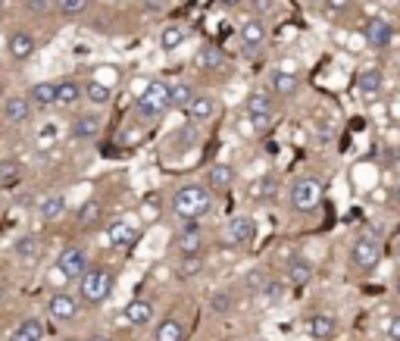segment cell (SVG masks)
I'll use <instances>...</instances> for the list:
<instances>
[{"label":"cell","mask_w":400,"mask_h":341,"mask_svg":"<svg viewBox=\"0 0 400 341\" xmlns=\"http://www.w3.org/2000/svg\"><path fill=\"white\" fill-rule=\"evenodd\" d=\"M213 210V194L204 185H182L176 194H172V213H176L182 223H197L200 216Z\"/></svg>","instance_id":"6da1fadb"},{"label":"cell","mask_w":400,"mask_h":341,"mask_svg":"<svg viewBox=\"0 0 400 341\" xmlns=\"http://www.w3.org/2000/svg\"><path fill=\"white\" fill-rule=\"evenodd\" d=\"M116 276L107 267H88V273L78 279V298L88 304V307H101L103 300L113 294Z\"/></svg>","instance_id":"7a4b0ae2"},{"label":"cell","mask_w":400,"mask_h":341,"mask_svg":"<svg viewBox=\"0 0 400 341\" xmlns=\"http://www.w3.org/2000/svg\"><path fill=\"white\" fill-rule=\"evenodd\" d=\"M166 110H169V85L163 79H154V82H147V88L135 101V116L144 119V123H156Z\"/></svg>","instance_id":"3957f363"},{"label":"cell","mask_w":400,"mask_h":341,"mask_svg":"<svg viewBox=\"0 0 400 341\" xmlns=\"http://www.w3.org/2000/svg\"><path fill=\"white\" fill-rule=\"evenodd\" d=\"M322 198H326V188H322V182H319V178H313V176L294 178L291 192H288V204H291L294 213H313V210H319Z\"/></svg>","instance_id":"277c9868"},{"label":"cell","mask_w":400,"mask_h":341,"mask_svg":"<svg viewBox=\"0 0 400 341\" xmlns=\"http://www.w3.org/2000/svg\"><path fill=\"white\" fill-rule=\"evenodd\" d=\"M54 273L63 276V282H78L85 273H88V251L78 245L66 247V251L56 257V269Z\"/></svg>","instance_id":"5b68a950"},{"label":"cell","mask_w":400,"mask_h":341,"mask_svg":"<svg viewBox=\"0 0 400 341\" xmlns=\"http://www.w3.org/2000/svg\"><path fill=\"white\" fill-rule=\"evenodd\" d=\"M350 263L357 269H375L381 263V241L375 235H359L350 245Z\"/></svg>","instance_id":"8992f818"},{"label":"cell","mask_w":400,"mask_h":341,"mask_svg":"<svg viewBox=\"0 0 400 341\" xmlns=\"http://www.w3.org/2000/svg\"><path fill=\"white\" fill-rule=\"evenodd\" d=\"M238 41H241L244 56H257L260 48L266 44V25H263V19L247 16V19L241 22V28H238Z\"/></svg>","instance_id":"52a82bcc"},{"label":"cell","mask_w":400,"mask_h":341,"mask_svg":"<svg viewBox=\"0 0 400 341\" xmlns=\"http://www.w3.org/2000/svg\"><path fill=\"white\" fill-rule=\"evenodd\" d=\"M204 241H207V235H204L200 225H197V223H182V225H178V232H176V238H172V247H176L182 257H188V254L204 251Z\"/></svg>","instance_id":"ba28073f"},{"label":"cell","mask_w":400,"mask_h":341,"mask_svg":"<svg viewBox=\"0 0 400 341\" xmlns=\"http://www.w3.org/2000/svg\"><path fill=\"white\" fill-rule=\"evenodd\" d=\"M253 238H257V219L253 216L229 219V225H225V241L231 247H247V245H253Z\"/></svg>","instance_id":"9c48e42d"},{"label":"cell","mask_w":400,"mask_h":341,"mask_svg":"<svg viewBox=\"0 0 400 341\" xmlns=\"http://www.w3.org/2000/svg\"><path fill=\"white\" fill-rule=\"evenodd\" d=\"M107 238L116 251H131L138 245V238H141V229L131 219H116V223H109Z\"/></svg>","instance_id":"30bf717a"},{"label":"cell","mask_w":400,"mask_h":341,"mask_svg":"<svg viewBox=\"0 0 400 341\" xmlns=\"http://www.w3.org/2000/svg\"><path fill=\"white\" fill-rule=\"evenodd\" d=\"M32 113H34V107L25 94L3 97V103H0V116H3V123H10V125H25L28 119H32Z\"/></svg>","instance_id":"8fae6325"},{"label":"cell","mask_w":400,"mask_h":341,"mask_svg":"<svg viewBox=\"0 0 400 341\" xmlns=\"http://www.w3.org/2000/svg\"><path fill=\"white\" fill-rule=\"evenodd\" d=\"M48 313H50V320H56V322L75 320V316H78V298L69 291H54L48 298Z\"/></svg>","instance_id":"7c38bea8"},{"label":"cell","mask_w":400,"mask_h":341,"mask_svg":"<svg viewBox=\"0 0 400 341\" xmlns=\"http://www.w3.org/2000/svg\"><path fill=\"white\" fill-rule=\"evenodd\" d=\"M363 38H366V44L369 48H375V50H385L388 44L394 41V28H391V22L388 19H366L363 22Z\"/></svg>","instance_id":"4fadbf2b"},{"label":"cell","mask_w":400,"mask_h":341,"mask_svg":"<svg viewBox=\"0 0 400 341\" xmlns=\"http://www.w3.org/2000/svg\"><path fill=\"white\" fill-rule=\"evenodd\" d=\"M185 116H188L191 125L210 123V119L216 116V101H213L210 94H194V97H191V103L185 107Z\"/></svg>","instance_id":"5bb4252c"},{"label":"cell","mask_w":400,"mask_h":341,"mask_svg":"<svg viewBox=\"0 0 400 341\" xmlns=\"http://www.w3.org/2000/svg\"><path fill=\"white\" fill-rule=\"evenodd\" d=\"M123 320L129 322V326H135V329L150 326V322H154V304H150L147 298L129 300V304H125V310H123Z\"/></svg>","instance_id":"9a60e30c"},{"label":"cell","mask_w":400,"mask_h":341,"mask_svg":"<svg viewBox=\"0 0 400 341\" xmlns=\"http://www.w3.org/2000/svg\"><path fill=\"white\" fill-rule=\"evenodd\" d=\"M34 50H38V41H34V34H28V32H13V34H10V41H7L10 60L25 63V60H32Z\"/></svg>","instance_id":"2e32d148"},{"label":"cell","mask_w":400,"mask_h":341,"mask_svg":"<svg viewBox=\"0 0 400 341\" xmlns=\"http://www.w3.org/2000/svg\"><path fill=\"white\" fill-rule=\"evenodd\" d=\"M231 185H235V169L229 163H216L207 172V188H210V194H229Z\"/></svg>","instance_id":"e0dca14e"},{"label":"cell","mask_w":400,"mask_h":341,"mask_svg":"<svg viewBox=\"0 0 400 341\" xmlns=\"http://www.w3.org/2000/svg\"><path fill=\"white\" fill-rule=\"evenodd\" d=\"M381 88H385L381 69H363V72L357 75V91L363 94V101H375V97L381 94Z\"/></svg>","instance_id":"ac0fdd59"},{"label":"cell","mask_w":400,"mask_h":341,"mask_svg":"<svg viewBox=\"0 0 400 341\" xmlns=\"http://www.w3.org/2000/svg\"><path fill=\"white\" fill-rule=\"evenodd\" d=\"M101 116H94V113H82V116H75L72 125H69V135L75 138V141H91V138L101 135Z\"/></svg>","instance_id":"d6986e66"},{"label":"cell","mask_w":400,"mask_h":341,"mask_svg":"<svg viewBox=\"0 0 400 341\" xmlns=\"http://www.w3.org/2000/svg\"><path fill=\"white\" fill-rule=\"evenodd\" d=\"M225 63H229V60H225L222 48H213V44L200 48V50H197V56H194V66L200 69V72H216V69H222Z\"/></svg>","instance_id":"ffe728a7"},{"label":"cell","mask_w":400,"mask_h":341,"mask_svg":"<svg viewBox=\"0 0 400 341\" xmlns=\"http://www.w3.org/2000/svg\"><path fill=\"white\" fill-rule=\"evenodd\" d=\"M310 335L316 341H332L338 335V320L332 313H316L310 316Z\"/></svg>","instance_id":"44dd1931"},{"label":"cell","mask_w":400,"mask_h":341,"mask_svg":"<svg viewBox=\"0 0 400 341\" xmlns=\"http://www.w3.org/2000/svg\"><path fill=\"white\" fill-rule=\"evenodd\" d=\"M109 97H113V88L97 82V79H88V82L82 85V101H88L91 107H107Z\"/></svg>","instance_id":"7402d4cb"},{"label":"cell","mask_w":400,"mask_h":341,"mask_svg":"<svg viewBox=\"0 0 400 341\" xmlns=\"http://www.w3.org/2000/svg\"><path fill=\"white\" fill-rule=\"evenodd\" d=\"M66 213V198L63 194H48V198L38 200V219L41 223H54Z\"/></svg>","instance_id":"603a6c76"},{"label":"cell","mask_w":400,"mask_h":341,"mask_svg":"<svg viewBox=\"0 0 400 341\" xmlns=\"http://www.w3.org/2000/svg\"><path fill=\"white\" fill-rule=\"evenodd\" d=\"M272 91H275L278 97H294L300 91V79L294 72H285V69H278V72H272L269 79Z\"/></svg>","instance_id":"cb8c5ba5"},{"label":"cell","mask_w":400,"mask_h":341,"mask_svg":"<svg viewBox=\"0 0 400 341\" xmlns=\"http://www.w3.org/2000/svg\"><path fill=\"white\" fill-rule=\"evenodd\" d=\"M28 101H32V107H56V82H38L28 88Z\"/></svg>","instance_id":"d4e9b609"},{"label":"cell","mask_w":400,"mask_h":341,"mask_svg":"<svg viewBox=\"0 0 400 341\" xmlns=\"http://www.w3.org/2000/svg\"><path fill=\"white\" fill-rule=\"evenodd\" d=\"M41 338H44V322L38 320V316L22 320L19 326L13 329V335H10V341H41Z\"/></svg>","instance_id":"484cf974"},{"label":"cell","mask_w":400,"mask_h":341,"mask_svg":"<svg viewBox=\"0 0 400 341\" xmlns=\"http://www.w3.org/2000/svg\"><path fill=\"white\" fill-rule=\"evenodd\" d=\"M13 254L22 263H34V260L41 257V241L34 238V235H19V238L13 241Z\"/></svg>","instance_id":"4316f807"},{"label":"cell","mask_w":400,"mask_h":341,"mask_svg":"<svg viewBox=\"0 0 400 341\" xmlns=\"http://www.w3.org/2000/svg\"><path fill=\"white\" fill-rule=\"evenodd\" d=\"M185 41H188V28H185V25H178V22H172V25H166L163 32H160V48H163L166 54L178 50Z\"/></svg>","instance_id":"83f0119b"},{"label":"cell","mask_w":400,"mask_h":341,"mask_svg":"<svg viewBox=\"0 0 400 341\" xmlns=\"http://www.w3.org/2000/svg\"><path fill=\"white\" fill-rule=\"evenodd\" d=\"M78 101H82V85L75 82V79L56 82V107H75Z\"/></svg>","instance_id":"f1b7e54d"},{"label":"cell","mask_w":400,"mask_h":341,"mask_svg":"<svg viewBox=\"0 0 400 341\" xmlns=\"http://www.w3.org/2000/svg\"><path fill=\"white\" fill-rule=\"evenodd\" d=\"M275 192H278L275 176H260L257 182H251V188H247V194H251L253 200H263V204L275 198Z\"/></svg>","instance_id":"f546056e"},{"label":"cell","mask_w":400,"mask_h":341,"mask_svg":"<svg viewBox=\"0 0 400 341\" xmlns=\"http://www.w3.org/2000/svg\"><path fill=\"white\" fill-rule=\"evenodd\" d=\"M204 269H207L204 257H200V254H188V257L178 260L176 273H178V279H197V276L204 273Z\"/></svg>","instance_id":"4dcf8cb0"},{"label":"cell","mask_w":400,"mask_h":341,"mask_svg":"<svg viewBox=\"0 0 400 341\" xmlns=\"http://www.w3.org/2000/svg\"><path fill=\"white\" fill-rule=\"evenodd\" d=\"M154 341H185V326L176 320V316H169V320H163L160 326H156Z\"/></svg>","instance_id":"1f68e13d"},{"label":"cell","mask_w":400,"mask_h":341,"mask_svg":"<svg viewBox=\"0 0 400 341\" xmlns=\"http://www.w3.org/2000/svg\"><path fill=\"white\" fill-rule=\"evenodd\" d=\"M288 279H291L294 285H306V282L313 279V263L304 257H291V263H288Z\"/></svg>","instance_id":"d6a6232c"},{"label":"cell","mask_w":400,"mask_h":341,"mask_svg":"<svg viewBox=\"0 0 400 341\" xmlns=\"http://www.w3.org/2000/svg\"><path fill=\"white\" fill-rule=\"evenodd\" d=\"M197 91L191 88L188 82H176V85H169V110L176 107V110H185L191 103V97H194Z\"/></svg>","instance_id":"836d02e7"},{"label":"cell","mask_w":400,"mask_h":341,"mask_svg":"<svg viewBox=\"0 0 400 341\" xmlns=\"http://www.w3.org/2000/svg\"><path fill=\"white\" fill-rule=\"evenodd\" d=\"M101 216H103V204L97 198H88L78 207V225H94L101 223Z\"/></svg>","instance_id":"e575fe53"},{"label":"cell","mask_w":400,"mask_h":341,"mask_svg":"<svg viewBox=\"0 0 400 341\" xmlns=\"http://www.w3.org/2000/svg\"><path fill=\"white\" fill-rule=\"evenodd\" d=\"M253 113H272V94L269 91H253V94L247 97V116H253Z\"/></svg>","instance_id":"d590c367"},{"label":"cell","mask_w":400,"mask_h":341,"mask_svg":"<svg viewBox=\"0 0 400 341\" xmlns=\"http://www.w3.org/2000/svg\"><path fill=\"white\" fill-rule=\"evenodd\" d=\"M251 119V132L253 135H269L272 129H275V113H253Z\"/></svg>","instance_id":"8d00e7d4"},{"label":"cell","mask_w":400,"mask_h":341,"mask_svg":"<svg viewBox=\"0 0 400 341\" xmlns=\"http://www.w3.org/2000/svg\"><path fill=\"white\" fill-rule=\"evenodd\" d=\"M197 144V125H188V129H178L176 135H172V147L176 150H188Z\"/></svg>","instance_id":"74e56055"},{"label":"cell","mask_w":400,"mask_h":341,"mask_svg":"<svg viewBox=\"0 0 400 341\" xmlns=\"http://www.w3.org/2000/svg\"><path fill=\"white\" fill-rule=\"evenodd\" d=\"M54 7H56V13H63V16H78L91 7V0H54Z\"/></svg>","instance_id":"f35d334b"},{"label":"cell","mask_w":400,"mask_h":341,"mask_svg":"<svg viewBox=\"0 0 400 341\" xmlns=\"http://www.w3.org/2000/svg\"><path fill=\"white\" fill-rule=\"evenodd\" d=\"M213 313H219V316H229V313H235V298H231L229 291H219V294H213Z\"/></svg>","instance_id":"ab89813d"},{"label":"cell","mask_w":400,"mask_h":341,"mask_svg":"<svg viewBox=\"0 0 400 341\" xmlns=\"http://www.w3.org/2000/svg\"><path fill=\"white\" fill-rule=\"evenodd\" d=\"M138 213H141V219H144V223H156V219L163 216V207H160V200L147 198V200H141V207H138Z\"/></svg>","instance_id":"60d3db41"},{"label":"cell","mask_w":400,"mask_h":341,"mask_svg":"<svg viewBox=\"0 0 400 341\" xmlns=\"http://www.w3.org/2000/svg\"><path fill=\"white\" fill-rule=\"evenodd\" d=\"M260 294H263V300H269V304H278V300L285 298V285H282V282L266 279V285L260 288Z\"/></svg>","instance_id":"b9f144b4"},{"label":"cell","mask_w":400,"mask_h":341,"mask_svg":"<svg viewBox=\"0 0 400 341\" xmlns=\"http://www.w3.org/2000/svg\"><path fill=\"white\" fill-rule=\"evenodd\" d=\"M22 172V166H19V160H13V157H7V160H0V182H13L16 176Z\"/></svg>","instance_id":"7bdbcfd3"},{"label":"cell","mask_w":400,"mask_h":341,"mask_svg":"<svg viewBox=\"0 0 400 341\" xmlns=\"http://www.w3.org/2000/svg\"><path fill=\"white\" fill-rule=\"evenodd\" d=\"M251 10L257 19H263V16H269L275 10V0H251Z\"/></svg>","instance_id":"ee69618b"},{"label":"cell","mask_w":400,"mask_h":341,"mask_svg":"<svg viewBox=\"0 0 400 341\" xmlns=\"http://www.w3.org/2000/svg\"><path fill=\"white\" fill-rule=\"evenodd\" d=\"M385 335H388V341H400V313L385 322Z\"/></svg>","instance_id":"f6af8a7d"},{"label":"cell","mask_w":400,"mask_h":341,"mask_svg":"<svg viewBox=\"0 0 400 341\" xmlns=\"http://www.w3.org/2000/svg\"><path fill=\"white\" fill-rule=\"evenodd\" d=\"M25 7H28V13L44 16V13L50 10V0H25Z\"/></svg>","instance_id":"bcb514c9"},{"label":"cell","mask_w":400,"mask_h":341,"mask_svg":"<svg viewBox=\"0 0 400 341\" xmlns=\"http://www.w3.org/2000/svg\"><path fill=\"white\" fill-rule=\"evenodd\" d=\"M244 285H247V288H253V291H260V288L266 285V276L260 273V269H253V276H247V279H244Z\"/></svg>","instance_id":"7dc6e473"},{"label":"cell","mask_w":400,"mask_h":341,"mask_svg":"<svg viewBox=\"0 0 400 341\" xmlns=\"http://www.w3.org/2000/svg\"><path fill=\"white\" fill-rule=\"evenodd\" d=\"M350 7V0H326V10L328 13H344Z\"/></svg>","instance_id":"c3c4849f"},{"label":"cell","mask_w":400,"mask_h":341,"mask_svg":"<svg viewBox=\"0 0 400 341\" xmlns=\"http://www.w3.org/2000/svg\"><path fill=\"white\" fill-rule=\"evenodd\" d=\"M388 116H391V123H400V97L388 103Z\"/></svg>","instance_id":"681fc988"},{"label":"cell","mask_w":400,"mask_h":341,"mask_svg":"<svg viewBox=\"0 0 400 341\" xmlns=\"http://www.w3.org/2000/svg\"><path fill=\"white\" fill-rule=\"evenodd\" d=\"M54 135H56L54 125H44V129H41V138H54Z\"/></svg>","instance_id":"f907efd6"},{"label":"cell","mask_w":400,"mask_h":341,"mask_svg":"<svg viewBox=\"0 0 400 341\" xmlns=\"http://www.w3.org/2000/svg\"><path fill=\"white\" fill-rule=\"evenodd\" d=\"M85 341H113V338H109V335H88Z\"/></svg>","instance_id":"816d5d0a"},{"label":"cell","mask_w":400,"mask_h":341,"mask_svg":"<svg viewBox=\"0 0 400 341\" xmlns=\"http://www.w3.org/2000/svg\"><path fill=\"white\" fill-rule=\"evenodd\" d=\"M219 3H222V7H238L241 0H219Z\"/></svg>","instance_id":"f5cc1de1"},{"label":"cell","mask_w":400,"mask_h":341,"mask_svg":"<svg viewBox=\"0 0 400 341\" xmlns=\"http://www.w3.org/2000/svg\"><path fill=\"white\" fill-rule=\"evenodd\" d=\"M3 97H7V85L0 82V103H3Z\"/></svg>","instance_id":"db71d44e"},{"label":"cell","mask_w":400,"mask_h":341,"mask_svg":"<svg viewBox=\"0 0 400 341\" xmlns=\"http://www.w3.org/2000/svg\"><path fill=\"white\" fill-rule=\"evenodd\" d=\"M394 204L400 207V185H397V188H394Z\"/></svg>","instance_id":"11a10c76"},{"label":"cell","mask_w":400,"mask_h":341,"mask_svg":"<svg viewBox=\"0 0 400 341\" xmlns=\"http://www.w3.org/2000/svg\"><path fill=\"white\" fill-rule=\"evenodd\" d=\"M394 291L400 294V276H397V279H394Z\"/></svg>","instance_id":"9f6ffc18"},{"label":"cell","mask_w":400,"mask_h":341,"mask_svg":"<svg viewBox=\"0 0 400 341\" xmlns=\"http://www.w3.org/2000/svg\"><path fill=\"white\" fill-rule=\"evenodd\" d=\"M3 294H7V291H3V285H0V300H3Z\"/></svg>","instance_id":"6f0895ef"},{"label":"cell","mask_w":400,"mask_h":341,"mask_svg":"<svg viewBox=\"0 0 400 341\" xmlns=\"http://www.w3.org/2000/svg\"><path fill=\"white\" fill-rule=\"evenodd\" d=\"M3 3H7V0H0V10H3Z\"/></svg>","instance_id":"680465c9"},{"label":"cell","mask_w":400,"mask_h":341,"mask_svg":"<svg viewBox=\"0 0 400 341\" xmlns=\"http://www.w3.org/2000/svg\"><path fill=\"white\" fill-rule=\"evenodd\" d=\"M63 341H78V338H63Z\"/></svg>","instance_id":"91938a15"},{"label":"cell","mask_w":400,"mask_h":341,"mask_svg":"<svg viewBox=\"0 0 400 341\" xmlns=\"http://www.w3.org/2000/svg\"><path fill=\"white\" fill-rule=\"evenodd\" d=\"M310 3H316V0H310Z\"/></svg>","instance_id":"94428289"},{"label":"cell","mask_w":400,"mask_h":341,"mask_svg":"<svg viewBox=\"0 0 400 341\" xmlns=\"http://www.w3.org/2000/svg\"><path fill=\"white\" fill-rule=\"evenodd\" d=\"M397 7H400V0H397Z\"/></svg>","instance_id":"6125c7cd"}]
</instances>
